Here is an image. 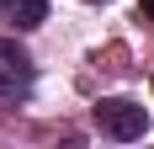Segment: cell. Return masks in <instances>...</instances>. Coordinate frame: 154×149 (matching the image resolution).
I'll return each mask as SVG.
<instances>
[{
    "instance_id": "obj_1",
    "label": "cell",
    "mask_w": 154,
    "mask_h": 149,
    "mask_svg": "<svg viewBox=\"0 0 154 149\" xmlns=\"http://www.w3.org/2000/svg\"><path fill=\"white\" fill-rule=\"evenodd\" d=\"M96 122H101L112 138H143V128H149V112H143L138 101H122V96H112V101H101V106H96Z\"/></svg>"
},
{
    "instance_id": "obj_2",
    "label": "cell",
    "mask_w": 154,
    "mask_h": 149,
    "mask_svg": "<svg viewBox=\"0 0 154 149\" xmlns=\"http://www.w3.org/2000/svg\"><path fill=\"white\" fill-rule=\"evenodd\" d=\"M27 74H32V59L11 43V37H0V85H21Z\"/></svg>"
},
{
    "instance_id": "obj_3",
    "label": "cell",
    "mask_w": 154,
    "mask_h": 149,
    "mask_svg": "<svg viewBox=\"0 0 154 149\" xmlns=\"http://www.w3.org/2000/svg\"><path fill=\"white\" fill-rule=\"evenodd\" d=\"M0 11L11 16L16 27H43L48 21V0H0Z\"/></svg>"
},
{
    "instance_id": "obj_4",
    "label": "cell",
    "mask_w": 154,
    "mask_h": 149,
    "mask_svg": "<svg viewBox=\"0 0 154 149\" xmlns=\"http://www.w3.org/2000/svg\"><path fill=\"white\" fill-rule=\"evenodd\" d=\"M143 11H149V16H154V0H143Z\"/></svg>"
}]
</instances>
